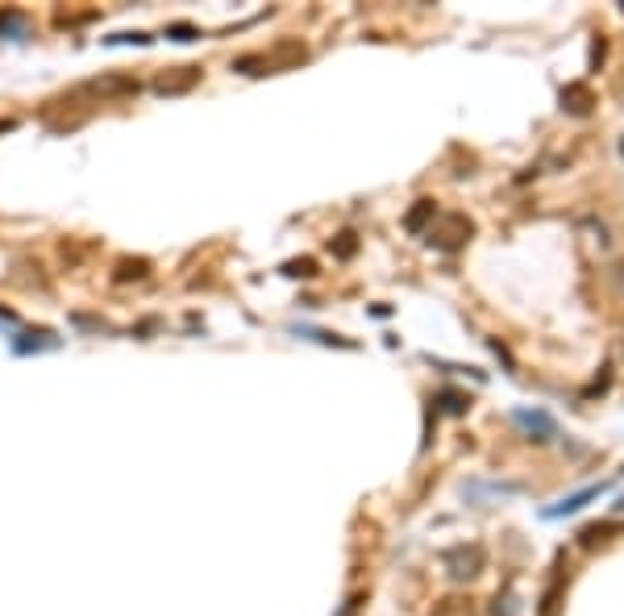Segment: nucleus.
Segmentation results:
<instances>
[{"label": "nucleus", "mask_w": 624, "mask_h": 616, "mask_svg": "<svg viewBox=\"0 0 624 616\" xmlns=\"http://www.w3.org/2000/svg\"><path fill=\"white\" fill-rule=\"evenodd\" d=\"M591 495H600V488H587V492H578V495H570V500H562V504H558V508H550L545 517H570V513H578V508H583Z\"/></svg>", "instance_id": "nucleus-1"}, {"label": "nucleus", "mask_w": 624, "mask_h": 616, "mask_svg": "<svg viewBox=\"0 0 624 616\" xmlns=\"http://www.w3.org/2000/svg\"><path fill=\"white\" fill-rule=\"evenodd\" d=\"M516 425H525V429H537V433L553 438V420L545 417V413H516Z\"/></svg>", "instance_id": "nucleus-2"}, {"label": "nucleus", "mask_w": 624, "mask_h": 616, "mask_svg": "<svg viewBox=\"0 0 624 616\" xmlns=\"http://www.w3.org/2000/svg\"><path fill=\"white\" fill-rule=\"evenodd\" d=\"M167 34H175L179 42H192V38H196V29H192V25H171Z\"/></svg>", "instance_id": "nucleus-3"}, {"label": "nucleus", "mask_w": 624, "mask_h": 616, "mask_svg": "<svg viewBox=\"0 0 624 616\" xmlns=\"http://www.w3.org/2000/svg\"><path fill=\"white\" fill-rule=\"evenodd\" d=\"M288 275H312V263L304 258V263H288Z\"/></svg>", "instance_id": "nucleus-4"}]
</instances>
